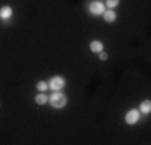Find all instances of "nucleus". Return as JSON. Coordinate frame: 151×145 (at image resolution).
<instances>
[{"label": "nucleus", "instance_id": "obj_2", "mask_svg": "<svg viewBox=\"0 0 151 145\" xmlns=\"http://www.w3.org/2000/svg\"><path fill=\"white\" fill-rule=\"evenodd\" d=\"M50 89L52 90H61L64 86H66V81H64V78H60V76H56V78H52V81H50Z\"/></svg>", "mask_w": 151, "mask_h": 145}, {"label": "nucleus", "instance_id": "obj_4", "mask_svg": "<svg viewBox=\"0 0 151 145\" xmlns=\"http://www.w3.org/2000/svg\"><path fill=\"white\" fill-rule=\"evenodd\" d=\"M88 10H90L92 14H103L105 13V7H103V3H100V2H92L90 7H88Z\"/></svg>", "mask_w": 151, "mask_h": 145}, {"label": "nucleus", "instance_id": "obj_3", "mask_svg": "<svg viewBox=\"0 0 151 145\" xmlns=\"http://www.w3.org/2000/svg\"><path fill=\"white\" fill-rule=\"evenodd\" d=\"M140 118V111L138 110H130L127 115H125V123L127 124H135Z\"/></svg>", "mask_w": 151, "mask_h": 145}, {"label": "nucleus", "instance_id": "obj_11", "mask_svg": "<svg viewBox=\"0 0 151 145\" xmlns=\"http://www.w3.org/2000/svg\"><path fill=\"white\" fill-rule=\"evenodd\" d=\"M47 87H48V86H47L45 82H37V89H39V90H45Z\"/></svg>", "mask_w": 151, "mask_h": 145}, {"label": "nucleus", "instance_id": "obj_1", "mask_svg": "<svg viewBox=\"0 0 151 145\" xmlns=\"http://www.w3.org/2000/svg\"><path fill=\"white\" fill-rule=\"evenodd\" d=\"M66 97L63 95V94H60V92H56V94H53L52 97H50V103L53 105L55 108H63L64 105H66Z\"/></svg>", "mask_w": 151, "mask_h": 145}, {"label": "nucleus", "instance_id": "obj_8", "mask_svg": "<svg viewBox=\"0 0 151 145\" xmlns=\"http://www.w3.org/2000/svg\"><path fill=\"white\" fill-rule=\"evenodd\" d=\"M47 95H44V94H39L37 97H35V103H39V105H45L47 103Z\"/></svg>", "mask_w": 151, "mask_h": 145}, {"label": "nucleus", "instance_id": "obj_5", "mask_svg": "<svg viewBox=\"0 0 151 145\" xmlns=\"http://www.w3.org/2000/svg\"><path fill=\"white\" fill-rule=\"evenodd\" d=\"M12 14H13L12 7H2V8H0V18H2V20H8Z\"/></svg>", "mask_w": 151, "mask_h": 145}, {"label": "nucleus", "instance_id": "obj_7", "mask_svg": "<svg viewBox=\"0 0 151 145\" xmlns=\"http://www.w3.org/2000/svg\"><path fill=\"white\" fill-rule=\"evenodd\" d=\"M103 14H105V20L108 21V23H111V21L116 20V13H114L113 10H109V12H105Z\"/></svg>", "mask_w": 151, "mask_h": 145}, {"label": "nucleus", "instance_id": "obj_6", "mask_svg": "<svg viewBox=\"0 0 151 145\" xmlns=\"http://www.w3.org/2000/svg\"><path fill=\"white\" fill-rule=\"evenodd\" d=\"M90 50H92V52H96V53L101 52V50H103V44L98 42V41L92 42V44H90Z\"/></svg>", "mask_w": 151, "mask_h": 145}, {"label": "nucleus", "instance_id": "obj_9", "mask_svg": "<svg viewBox=\"0 0 151 145\" xmlns=\"http://www.w3.org/2000/svg\"><path fill=\"white\" fill-rule=\"evenodd\" d=\"M150 110H151V103H150V100L143 102V103H142V113H150Z\"/></svg>", "mask_w": 151, "mask_h": 145}, {"label": "nucleus", "instance_id": "obj_12", "mask_svg": "<svg viewBox=\"0 0 151 145\" xmlns=\"http://www.w3.org/2000/svg\"><path fill=\"white\" fill-rule=\"evenodd\" d=\"M98 57H100V60H106V58H108V55L103 52V50H101V52H98Z\"/></svg>", "mask_w": 151, "mask_h": 145}, {"label": "nucleus", "instance_id": "obj_10", "mask_svg": "<svg viewBox=\"0 0 151 145\" xmlns=\"http://www.w3.org/2000/svg\"><path fill=\"white\" fill-rule=\"evenodd\" d=\"M106 5L109 7V8H114V7L119 5V0H106Z\"/></svg>", "mask_w": 151, "mask_h": 145}]
</instances>
